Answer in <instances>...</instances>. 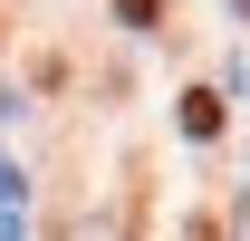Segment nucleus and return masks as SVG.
I'll list each match as a JSON object with an SVG mask.
<instances>
[{
  "label": "nucleus",
  "instance_id": "1",
  "mask_svg": "<svg viewBox=\"0 0 250 241\" xmlns=\"http://www.w3.org/2000/svg\"><path fill=\"white\" fill-rule=\"evenodd\" d=\"M183 135H221V96H212V87L183 96Z\"/></svg>",
  "mask_w": 250,
  "mask_h": 241
},
{
  "label": "nucleus",
  "instance_id": "2",
  "mask_svg": "<svg viewBox=\"0 0 250 241\" xmlns=\"http://www.w3.org/2000/svg\"><path fill=\"white\" fill-rule=\"evenodd\" d=\"M116 20H125V29H154V20H164V0H116Z\"/></svg>",
  "mask_w": 250,
  "mask_h": 241
}]
</instances>
